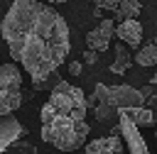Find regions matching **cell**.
<instances>
[{
  "label": "cell",
  "mask_w": 157,
  "mask_h": 154,
  "mask_svg": "<svg viewBox=\"0 0 157 154\" xmlns=\"http://www.w3.org/2000/svg\"><path fill=\"white\" fill-rule=\"evenodd\" d=\"M0 29L12 61H17L37 86L69 56V24L44 0H15Z\"/></svg>",
  "instance_id": "6da1fadb"
},
{
  "label": "cell",
  "mask_w": 157,
  "mask_h": 154,
  "mask_svg": "<svg viewBox=\"0 0 157 154\" xmlns=\"http://www.w3.org/2000/svg\"><path fill=\"white\" fill-rule=\"evenodd\" d=\"M39 117H42V139L47 144H54L59 152H74L86 144L88 132H91L86 117L78 120V117L56 112L49 100L42 105Z\"/></svg>",
  "instance_id": "7a4b0ae2"
},
{
  "label": "cell",
  "mask_w": 157,
  "mask_h": 154,
  "mask_svg": "<svg viewBox=\"0 0 157 154\" xmlns=\"http://www.w3.org/2000/svg\"><path fill=\"white\" fill-rule=\"evenodd\" d=\"M49 103L56 112H64V115H71V117H78L83 120L86 117V95L81 88L71 86L69 81H59L54 88H52V95H49Z\"/></svg>",
  "instance_id": "3957f363"
},
{
  "label": "cell",
  "mask_w": 157,
  "mask_h": 154,
  "mask_svg": "<svg viewBox=\"0 0 157 154\" xmlns=\"http://www.w3.org/2000/svg\"><path fill=\"white\" fill-rule=\"evenodd\" d=\"M22 103V76L15 64H0V115L15 112Z\"/></svg>",
  "instance_id": "277c9868"
},
{
  "label": "cell",
  "mask_w": 157,
  "mask_h": 154,
  "mask_svg": "<svg viewBox=\"0 0 157 154\" xmlns=\"http://www.w3.org/2000/svg\"><path fill=\"white\" fill-rule=\"evenodd\" d=\"M115 115H118V130H120V137L125 139V147H128L132 154H147V144H145L137 125L132 122V117H130L123 108H118Z\"/></svg>",
  "instance_id": "5b68a950"
},
{
  "label": "cell",
  "mask_w": 157,
  "mask_h": 154,
  "mask_svg": "<svg viewBox=\"0 0 157 154\" xmlns=\"http://www.w3.org/2000/svg\"><path fill=\"white\" fill-rule=\"evenodd\" d=\"M108 100H110V105L118 110V108H135V105H142L145 95H142L137 88L123 83V86H108Z\"/></svg>",
  "instance_id": "8992f818"
},
{
  "label": "cell",
  "mask_w": 157,
  "mask_h": 154,
  "mask_svg": "<svg viewBox=\"0 0 157 154\" xmlns=\"http://www.w3.org/2000/svg\"><path fill=\"white\" fill-rule=\"evenodd\" d=\"M22 132H25V127L20 125V120L12 112L0 115V152H5L7 147H12V142L20 139Z\"/></svg>",
  "instance_id": "52a82bcc"
},
{
  "label": "cell",
  "mask_w": 157,
  "mask_h": 154,
  "mask_svg": "<svg viewBox=\"0 0 157 154\" xmlns=\"http://www.w3.org/2000/svg\"><path fill=\"white\" fill-rule=\"evenodd\" d=\"M113 34H118V39L123 44H128V46H140V42H142V24L137 22V17H128V20L118 22V29Z\"/></svg>",
  "instance_id": "ba28073f"
},
{
  "label": "cell",
  "mask_w": 157,
  "mask_h": 154,
  "mask_svg": "<svg viewBox=\"0 0 157 154\" xmlns=\"http://www.w3.org/2000/svg\"><path fill=\"white\" fill-rule=\"evenodd\" d=\"M83 149L88 154H120L123 142H120V134H108V137H98L93 142H86Z\"/></svg>",
  "instance_id": "9c48e42d"
},
{
  "label": "cell",
  "mask_w": 157,
  "mask_h": 154,
  "mask_svg": "<svg viewBox=\"0 0 157 154\" xmlns=\"http://www.w3.org/2000/svg\"><path fill=\"white\" fill-rule=\"evenodd\" d=\"M132 61L137 66H157V42H147L137 49V54L132 56Z\"/></svg>",
  "instance_id": "30bf717a"
},
{
  "label": "cell",
  "mask_w": 157,
  "mask_h": 154,
  "mask_svg": "<svg viewBox=\"0 0 157 154\" xmlns=\"http://www.w3.org/2000/svg\"><path fill=\"white\" fill-rule=\"evenodd\" d=\"M130 64H132V56L128 54V44H118L115 46V61L110 64V71L115 76H123L130 68Z\"/></svg>",
  "instance_id": "8fae6325"
},
{
  "label": "cell",
  "mask_w": 157,
  "mask_h": 154,
  "mask_svg": "<svg viewBox=\"0 0 157 154\" xmlns=\"http://www.w3.org/2000/svg\"><path fill=\"white\" fill-rule=\"evenodd\" d=\"M88 108H93V115H96L98 122H108V120H113L115 112H118V110L110 105V100H93Z\"/></svg>",
  "instance_id": "7c38bea8"
},
{
  "label": "cell",
  "mask_w": 157,
  "mask_h": 154,
  "mask_svg": "<svg viewBox=\"0 0 157 154\" xmlns=\"http://www.w3.org/2000/svg\"><path fill=\"white\" fill-rule=\"evenodd\" d=\"M140 10H142V5L137 0H120L115 5V17H118V22L120 20H128V17H137Z\"/></svg>",
  "instance_id": "4fadbf2b"
},
{
  "label": "cell",
  "mask_w": 157,
  "mask_h": 154,
  "mask_svg": "<svg viewBox=\"0 0 157 154\" xmlns=\"http://www.w3.org/2000/svg\"><path fill=\"white\" fill-rule=\"evenodd\" d=\"M108 44H110V37H105L98 27H96V29H91V32L86 34V46H88V49H93V51H105V49H108Z\"/></svg>",
  "instance_id": "5bb4252c"
},
{
  "label": "cell",
  "mask_w": 157,
  "mask_h": 154,
  "mask_svg": "<svg viewBox=\"0 0 157 154\" xmlns=\"http://www.w3.org/2000/svg\"><path fill=\"white\" fill-rule=\"evenodd\" d=\"M130 117H132V122L140 127V125H152L155 122V115H152V110L150 108H142V105H135V108H123Z\"/></svg>",
  "instance_id": "9a60e30c"
},
{
  "label": "cell",
  "mask_w": 157,
  "mask_h": 154,
  "mask_svg": "<svg viewBox=\"0 0 157 154\" xmlns=\"http://www.w3.org/2000/svg\"><path fill=\"white\" fill-rule=\"evenodd\" d=\"M98 29H101L105 37H113V32H115V22H113V20H101V22H98Z\"/></svg>",
  "instance_id": "2e32d148"
},
{
  "label": "cell",
  "mask_w": 157,
  "mask_h": 154,
  "mask_svg": "<svg viewBox=\"0 0 157 154\" xmlns=\"http://www.w3.org/2000/svg\"><path fill=\"white\" fill-rule=\"evenodd\" d=\"M96 2V7H101V10H115V5L120 2V0H93Z\"/></svg>",
  "instance_id": "e0dca14e"
},
{
  "label": "cell",
  "mask_w": 157,
  "mask_h": 154,
  "mask_svg": "<svg viewBox=\"0 0 157 154\" xmlns=\"http://www.w3.org/2000/svg\"><path fill=\"white\" fill-rule=\"evenodd\" d=\"M83 61H86V64H96V61H98V51L86 49V51H83Z\"/></svg>",
  "instance_id": "ac0fdd59"
},
{
  "label": "cell",
  "mask_w": 157,
  "mask_h": 154,
  "mask_svg": "<svg viewBox=\"0 0 157 154\" xmlns=\"http://www.w3.org/2000/svg\"><path fill=\"white\" fill-rule=\"evenodd\" d=\"M81 71H83V64H81V61H71V64H69V73H71V76H78Z\"/></svg>",
  "instance_id": "d6986e66"
},
{
  "label": "cell",
  "mask_w": 157,
  "mask_h": 154,
  "mask_svg": "<svg viewBox=\"0 0 157 154\" xmlns=\"http://www.w3.org/2000/svg\"><path fill=\"white\" fill-rule=\"evenodd\" d=\"M15 144H17V149H22V152H27V154H34V152H37L29 142H17V139H15Z\"/></svg>",
  "instance_id": "ffe728a7"
},
{
  "label": "cell",
  "mask_w": 157,
  "mask_h": 154,
  "mask_svg": "<svg viewBox=\"0 0 157 154\" xmlns=\"http://www.w3.org/2000/svg\"><path fill=\"white\" fill-rule=\"evenodd\" d=\"M150 86H157V71L152 73V78H150Z\"/></svg>",
  "instance_id": "44dd1931"
},
{
  "label": "cell",
  "mask_w": 157,
  "mask_h": 154,
  "mask_svg": "<svg viewBox=\"0 0 157 154\" xmlns=\"http://www.w3.org/2000/svg\"><path fill=\"white\" fill-rule=\"evenodd\" d=\"M44 2H49V5H56V2H69V0H44Z\"/></svg>",
  "instance_id": "7402d4cb"
},
{
  "label": "cell",
  "mask_w": 157,
  "mask_h": 154,
  "mask_svg": "<svg viewBox=\"0 0 157 154\" xmlns=\"http://www.w3.org/2000/svg\"><path fill=\"white\" fill-rule=\"evenodd\" d=\"M155 137H157V130H155Z\"/></svg>",
  "instance_id": "603a6c76"
}]
</instances>
